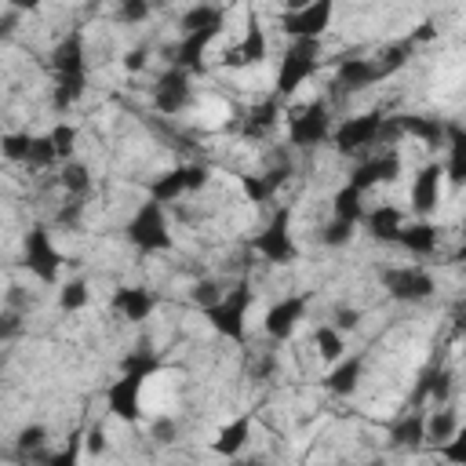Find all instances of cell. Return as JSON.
<instances>
[{"instance_id":"obj_20","label":"cell","mask_w":466,"mask_h":466,"mask_svg":"<svg viewBox=\"0 0 466 466\" xmlns=\"http://www.w3.org/2000/svg\"><path fill=\"white\" fill-rule=\"evenodd\" d=\"M397 244H400L404 251H411V255L426 258V255H433V251H437V226H433V222H426V218H419V222H404V226H400V233H397Z\"/></svg>"},{"instance_id":"obj_22","label":"cell","mask_w":466,"mask_h":466,"mask_svg":"<svg viewBox=\"0 0 466 466\" xmlns=\"http://www.w3.org/2000/svg\"><path fill=\"white\" fill-rule=\"evenodd\" d=\"M113 309L127 320H146L157 309V299L146 288H116L113 291Z\"/></svg>"},{"instance_id":"obj_10","label":"cell","mask_w":466,"mask_h":466,"mask_svg":"<svg viewBox=\"0 0 466 466\" xmlns=\"http://www.w3.org/2000/svg\"><path fill=\"white\" fill-rule=\"evenodd\" d=\"M382 284H386V291H390L393 299H400V302H422V299H430V295L437 291L433 277H430L422 266H393V269L382 273Z\"/></svg>"},{"instance_id":"obj_27","label":"cell","mask_w":466,"mask_h":466,"mask_svg":"<svg viewBox=\"0 0 466 466\" xmlns=\"http://www.w3.org/2000/svg\"><path fill=\"white\" fill-rule=\"evenodd\" d=\"M390 437H393L397 448H419V444H426V415H422V411H408V415L390 430Z\"/></svg>"},{"instance_id":"obj_5","label":"cell","mask_w":466,"mask_h":466,"mask_svg":"<svg viewBox=\"0 0 466 466\" xmlns=\"http://www.w3.org/2000/svg\"><path fill=\"white\" fill-rule=\"evenodd\" d=\"M328 138H331V113H328L324 98H317V102H309L288 116V142L291 146L313 149V146H324Z\"/></svg>"},{"instance_id":"obj_28","label":"cell","mask_w":466,"mask_h":466,"mask_svg":"<svg viewBox=\"0 0 466 466\" xmlns=\"http://www.w3.org/2000/svg\"><path fill=\"white\" fill-rule=\"evenodd\" d=\"M58 186L69 193V200H84L91 193V171H87V164L66 160L62 171H58Z\"/></svg>"},{"instance_id":"obj_45","label":"cell","mask_w":466,"mask_h":466,"mask_svg":"<svg viewBox=\"0 0 466 466\" xmlns=\"http://www.w3.org/2000/svg\"><path fill=\"white\" fill-rule=\"evenodd\" d=\"M80 441H84L87 455H98V451L106 448V433H102V426H91V430H87V433H84Z\"/></svg>"},{"instance_id":"obj_49","label":"cell","mask_w":466,"mask_h":466,"mask_svg":"<svg viewBox=\"0 0 466 466\" xmlns=\"http://www.w3.org/2000/svg\"><path fill=\"white\" fill-rule=\"evenodd\" d=\"M124 66H127V69H131V73H135V69H142V66H146V51H142V47H138V51H131V55H127V62H124Z\"/></svg>"},{"instance_id":"obj_7","label":"cell","mask_w":466,"mask_h":466,"mask_svg":"<svg viewBox=\"0 0 466 466\" xmlns=\"http://www.w3.org/2000/svg\"><path fill=\"white\" fill-rule=\"evenodd\" d=\"M255 251L266 258V262H295L299 258V248L291 240V208H280L273 211V218L266 222V229L255 237Z\"/></svg>"},{"instance_id":"obj_26","label":"cell","mask_w":466,"mask_h":466,"mask_svg":"<svg viewBox=\"0 0 466 466\" xmlns=\"http://www.w3.org/2000/svg\"><path fill=\"white\" fill-rule=\"evenodd\" d=\"M451 386H455L451 371H444V368L426 371V375H422V382H419V390H415V400H426V397H430L437 408H444V400L451 397Z\"/></svg>"},{"instance_id":"obj_39","label":"cell","mask_w":466,"mask_h":466,"mask_svg":"<svg viewBox=\"0 0 466 466\" xmlns=\"http://www.w3.org/2000/svg\"><path fill=\"white\" fill-rule=\"evenodd\" d=\"M51 149H55V157L58 160H69V153H73V142H76V127H69V124H58L51 135Z\"/></svg>"},{"instance_id":"obj_24","label":"cell","mask_w":466,"mask_h":466,"mask_svg":"<svg viewBox=\"0 0 466 466\" xmlns=\"http://www.w3.org/2000/svg\"><path fill=\"white\" fill-rule=\"evenodd\" d=\"M364 222H368V233L375 240H386V244H397V233L404 226V211L400 208H390V204H379L375 211H364Z\"/></svg>"},{"instance_id":"obj_36","label":"cell","mask_w":466,"mask_h":466,"mask_svg":"<svg viewBox=\"0 0 466 466\" xmlns=\"http://www.w3.org/2000/svg\"><path fill=\"white\" fill-rule=\"evenodd\" d=\"M313 342H317V350H320L324 360H342L346 342H342V331H335L331 324H320L317 335H313Z\"/></svg>"},{"instance_id":"obj_23","label":"cell","mask_w":466,"mask_h":466,"mask_svg":"<svg viewBox=\"0 0 466 466\" xmlns=\"http://www.w3.org/2000/svg\"><path fill=\"white\" fill-rule=\"evenodd\" d=\"M444 146H448V164H441L448 171V178L459 186L466 178V131L459 120H448V131H444Z\"/></svg>"},{"instance_id":"obj_8","label":"cell","mask_w":466,"mask_h":466,"mask_svg":"<svg viewBox=\"0 0 466 466\" xmlns=\"http://www.w3.org/2000/svg\"><path fill=\"white\" fill-rule=\"evenodd\" d=\"M62 262H66V258H62V251L55 248L51 229H47V226H33V229L25 233V266H29V273H36V280H44V284H55Z\"/></svg>"},{"instance_id":"obj_16","label":"cell","mask_w":466,"mask_h":466,"mask_svg":"<svg viewBox=\"0 0 466 466\" xmlns=\"http://www.w3.org/2000/svg\"><path fill=\"white\" fill-rule=\"evenodd\" d=\"M186 102H189V73H182V69L171 66V69L157 80V87H153V106H157L160 113L175 116L178 109H186Z\"/></svg>"},{"instance_id":"obj_38","label":"cell","mask_w":466,"mask_h":466,"mask_svg":"<svg viewBox=\"0 0 466 466\" xmlns=\"http://www.w3.org/2000/svg\"><path fill=\"white\" fill-rule=\"evenodd\" d=\"M44 444H47V430H44L40 422L22 426V433H18V455H33V451H40Z\"/></svg>"},{"instance_id":"obj_18","label":"cell","mask_w":466,"mask_h":466,"mask_svg":"<svg viewBox=\"0 0 466 466\" xmlns=\"http://www.w3.org/2000/svg\"><path fill=\"white\" fill-rule=\"evenodd\" d=\"M382 76H379V66H375V58H339V69H335V87L339 91H364V87H371V84H379Z\"/></svg>"},{"instance_id":"obj_44","label":"cell","mask_w":466,"mask_h":466,"mask_svg":"<svg viewBox=\"0 0 466 466\" xmlns=\"http://www.w3.org/2000/svg\"><path fill=\"white\" fill-rule=\"evenodd\" d=\"M218 299H222V291H218V284H215V280H200V284L193 288V302H197V306H204V309H208V306H215Z\"/></svg>"},{"instance_id":"obj_12","label":"cell","mask_w":466,"mask_h":466,"mask_svg":"<svg viewBox=\"0 0 466 466\" xmlns=\"http://www.w3.org/2000/svg\"><path fill=\"white\" fill-rule=\"evenodd\" d=\"M142 386H146V375H131L124 371L109 390H106V408L124 419V422H138L142 419Z\"/></svg>"},{"instance_id":"obj_37","label":"cell","mask_w":466,"mask_h":466,"mask_svg":"<svg viewBox=\"0 0 466 466\" xmlns=\"http://www.w3.org/2000/svg\"><path fill=\"white\" fill-rule=\"evenodd\" d=\"M353 229H357V226H350V222H342V218H331V222L320 229V244H328V248H342V244H350Z\"/></svg>"},{"instance_id":"obj_34","label":"cell","mask_w":466,"mask_h":466,"mask_svg":"<svg viewBox=\"0 0 466 466\" xmlns=\"http://www.w3.org/2000/svg\"><path fill=\"white\" fill-rule=\"evenodd\" d=\"M91 302V291H87V280H80V277H73V280H66L62 288H58V309H66V313H76V309H84Z\"/></svg>"},{"instance_id":"obj_4","label":"cell","mask_w":466,"mask_h":466,"mask_svg":"<svg viewBox=\"0 0 466 466\" xmlns=\"http://www.w3.org/2000/svg\"><path fill=\"white\" fill-rule=\"evenodd\" d=\"M127 240L138 248V251H167L171 248V233H167V218H164V208L157 204V200H146L135 215H131V222H127Z\"/></svg>"},{"instance_id":"obj_13","label":"cell","mask_w":466,"mask_h":466,"mask_svg":"<svg viewBox=\"0 0 466 466\" xmlns=\"http://www.w3.org/2000/svg\"><path fill=\"white\" fill-rule=\"evenodd\" d=\"M400 167H404V160H400V153H397V149H379L375 157H368L364 164H357V167H353L350 186H353L357 193H364V189H371V186L393 182V178L400 175Z\"/></svg>"},{"instance_id":"obj_11","label":"cell","mask_w":466,"mask_h":466,"mask_svg":"<svg viewBox=\"0 0 466 466\" xmlns=\"http://www.w3.org/2000/svg\"><path fill=\"white\" fill-rule=\"evenodd\" d=\"M331 0H317V4H306V7H295V11H288L284 18H280V25H284V33L291 36V40H320V33L328 29V22H331Z\"/></svg>"},{"instance_id":"obj_42","label":"cell","mask_w":466,"mask_h":466,"mask_svg":"<svg viewBox=\"0 0 466 466\" xmlns=\"http://www.w3.org/2000/svg\"><path fill=\"white\" fill-rule=\"evenodd\" d=\"M22 331V309H0V342H11Z\"/></svg>"},{"instance_id":"obj_29","label":"cell","mask_w":466,"mask_h":466,"mask_svg":"<svg viewBox=\"0 0 466 466\" xmlns=\"http://www.w3.org/2000/svg\"><path fill=\"white\" fill-rule=\"evenodd\" d=\"M284 175H288V167H277V171H266V175H244V197L251 204H266L277 193V186L284 182Z\"/></svg>"},{"instance_id":"obj_35","label":"cell","mask_w":466,"mask_h":466,"mask_svg":"<svg viewBox=\"0 0 466 466\" xmlns=\"http://www.w3.org/2000/svg\"><path fill=\"white\" fill-rule=\"evenodd\" d=\"M80 437H84V430H73L58 451H51V455L40 459V466H76V462H80V448H84Z\"/></svg>"},{"instance_id":"obj_19","label":"cell","mask_w":466,"mask_h":466,"mask_svg":"<svg viewBox=\"0 0 466 466\" xmlns=\"http://www.w3.org/2000/svg\"><path fill=\"white\" fill-rule=\"evenodd\" d=\"M397 120V131L400 135H411V138H419V142H426V146H444V131H448V124L444 120H437V116H419V113H404V116H393Z\"/></svg>"},{"instance_id":"obj_14","label":"cell","mask_w":466,"mask_h":466,"mask_svg":"<svg viewBox=\"0 0 466 466\" xmlns=\"http://www.w3.org/2000/svg\"><path fill=\"white\" fill-rule=\"evenodd\" d=\"M302 317H306V295H288V299H280V302H273V306L266 309L262 328H266L269 339L284 342V339L295 335V328H299Z\"/></svg>"},{"instance_id":"obj_51","label":"cell","mask_w":466,"mask_h":466,"mask_svg":"<svg viewBox=\"0 0 466 466\" xmlns=\"http://www.w3.org/2000/svg\"><path fill=\"white\" fill-rule=\"evenodd\" d=\"M437 466H448V462H437Z\"/></svg>"},{"instance_id":"obj_40","label":"cell","mask_w":466,"mask_h":466,"mask_svg":"<svg viewBox=\"0 0 466 466\" xmlns=\"http://www.w3.org/2000/svg\"><path fill=\"white\" fill-rule=\"evenodd\" d=\"M29 142H33V135H4V138H0V153H4L7 160L25 164V157H29Z\"/></svg>"},{"instance_id":"obj_15","label":"cell","mask_w":466,"mask_h":466,"mask_svg":"<svg viewBox=\"0 0 466 466\" xmlns=\"http://www.w3.org/2000/svg\"><path fill=\"white\" fill-rule=\"evenodd\" d=\"M441 175H444L441 160H430V164L419 167V175H415V182H411V193H408L415 215L426 218L430 211H437V204H441Z\"/></svg>"},{"instance_id":"obj_48","label":"cell","mask_w":466,"mask_h":466,"mask_svg":"<svg viewBox=\"0 0 466 466\" xmlns=\"http://www.w3.org/2000/svg\"><path fill=\"white\" fill-rule=\"evenodd\" d=\"M153 433H157V441H160V444H167V441L175 437V426H171V422H157V426H153Z\"/></svg>"},{"instance_id":"obj_46","label":"cell","mask_w":466,"mask_h":466,"mask_svg":"<svg viewBox=\"0 0 466 466\" xmlns=\"http://www.w3.org/2000/svg\"><path fill=\"white\" fill-rule=\"evenodd\" d=\"M357 320H360V309H339L335 313V331H346V328H357Z\"/></svg>"},{"instance_id":"obj_33","label":"cell","mask_w":466,"mask_h":466,"mask_svg":"<svg viewBox=\"0 0 466 466\" xmlns=\"http://www.w3.org/2000/svg\"><path fill=\"white\" fill-rule=\"evenodd\" d=\"M182 29L186 33H197V29H222V7L215 4H197L182 15Z\"/></svg>"},{"instance_id":"obj_43","label":"cell","mask_w":466,"mask_h":466,"mask_svg":"<svg viewBox=\"0 0 466 466\" xmlns=\"http://www.w3.org/2000/svg\"><path fill=\"white\" fill-rule=\"evenodd\" d=\"M116 18L120 22H146L149 18V4L146 0H127V4H120Z\"/></svg>"},{"instance_id":"obj_9","label":"cell","mask_w":466,"mask_h":466,"mask_svg":"<svg viewBox=\"0 0 466 466\" xmlns=\"http://www.w3.org/2000/svg\"><path fill=\"white\" fill-rule=\"evenodd\" d=\"M204 182H208V167L204 164H178V167H171V171H164V175H157L149 182V200H157L164 208L175 197H182L189 189H200Z\"/></svg>"},{"instance_id":"obj_6","label":"cell","mask_w":466,"mask_h":466,"mask_svg":"<svg viewBox=\"0 0 466 466\" xmlns=\"http://www.w3.org/2000/svg\"><path fill=\"white\" fill-rule=\"evenodd\" d=\"M248 306H251V288L248 284H237L233 291H222V299L215 306L204 309V317L211 320V328L233 342H244V317H248Z\"/></svg>"},{"instance_id":"obj_17","label":"cell","mask_w":466,"mask_h":466,"mask_svg":"<svg viewBox=\"0 0 466 466\" xmlns=\"http://www.w3.org/2000/svg\"><path fill=\"white\" fill-rule=\"evenodd\" d=\"M255 62H266V33L258 25L255 15H248V29H244V40L237 47H229L222 55V66H255Z\"/></svg>"},{"instance_id":"obj_31","label":"cell","mask_w":466,"mask_h":466,"mask_svg":"<svg viewBox=\"0 0 466 466\" xmlns=\"http://www.w3.org/2000/svg\"><path fill=\"white\" fill-rule=\"evenodd\" d=\"M277 116H280V102H277V98H266V102L251 106V113L244 116V135H251V138L266 135V131L277 124Z\"/></svg>"},{"instance_id":"obj_50","label":"cell","mask_w":466,"mask_h":466,"mask_svg":"<svg viewBox=\"0 0 466 466\" xmlns=\"http://www.w3.org/2000/svg\"><path fill=\"white\" fill-rule=\"evenodd\" d=\"M15 22H18V11H7V15L0 18V36H7V33L15 29Z\"/></svg>"},{"instance_id":"obj_41","label":"cell","mask_w":466,"mask_h":466,"mask_svg":"<svg viewBox=\"0 0 466 466\" xmlns=\"http://www.w3.org/2000/svg\"><path fill=\"white\" fill-rule=\"evenodd\" d=\"M437 455H444L448 466H466V433L459 430L455 437H448V441L437 448Z\"/></svg>"},{"instance_id":"obj_3","label":"cell","mask_w":466,"mask_h":466,"mask_svg":"<svg viewBox=\"0 0 466 466\" xmlns=\"http://www.w3.org/2000/svg\"><path fill=\"white\" fill-rule=\"evenodd\" d=\"M317 69H320V40H291L277 69V95H291Z\"/></svg>"},{"instance_id":"obj_25","label":"cell","mask_w":466,"mask_h":466,"mask_svg":"<svg viewBox=\"0 0 466 466\" xmlns=\"http://www.w3.org/2000/svg\"><path fill=\"white\" fill-rule=\"evenodd\" d=\"M360 371H364V353H353V357L339 360V368L324 379V386L331 393H339V397H350L357 390V382H360Z\"/></svg>"},{"instance_id":"obj_30","label":"cell","mask_w":466,"mask_h":466,"mask_svg":"<svg viewBox=\"0 0 466 466\" xmlns=\"http://www.w3.org/2000/svg\"><path fill=\"white\" fill-rule=\"evenodd\" d=\"M455 433H459V415L451 408H433V415H426V444L441 448Z\"/></svg>"},{"instance_id":"obj_1","label":"cell","mask_w":466,"mask_h":466,"mask_svg":"<svg viewBox=\"0 0 466 466\" xmlns=\"http://www.w3.org/2000/svg\"><path fill=\"white\" fill-rule=\"evenodd\" d=\"M51 69H55V106L76 102L87 87V51H84V33L80 29H69L55 44Z\"/></svg>"},{"instance_id":"obj_32","label":"cell","mask_w":466,"mask_h":466,"mask_svg":"<svg viewBox=\"0 0 466 466\" xmlns=\"http://www.w3.org/2000/svg\"><path fill=\"white\" fill-rule=\"evenodd\" d=\"M360 197H364V193H357V189L346 182V186H342V189L331 197V211H335L331 218H342V222L357 226V222L364 218V204H360Z\"/></svg>"},{"instance_id":"obj_21","label":"cell","mask_w":466,"mask_h":466,"mask_svg":"<svg viewBox=\"0 0 466 466\" xmlns=\"http://www.w3.org/2000/svg\"><path fill=\"white\" fill-rule=\"evenodd\" d=\"M248 441H251V415H237L233 422H226V426L218 430V437L211 441V448H215V455H222V459H237Z\"/></svg>"},{"instance_id":"obj_47","label":"cell","mask_w":466,"mask_h":466,"mask_svg":"<svg viewBox=\"0 0 466 466\" xmlns=\"http://www.w3.org/2000/svg\"><path fill=\"white\" fill-rule=\"evenodd\" d=\"M76 215H80V200H69V204L58 211V226H73Z\"/></svg>"},{"instance_id":"obj_2","label":"cell","mask_w":466,"mask_h":466,"mask_svg":"<svg viewBox=\"0 0 466 466\" xmlns=\"http://www.w3.org/2000/svg\"><path fill=\"white\" fill-rule=\"evenodd\" d=\"M397 120L393 116H382L379 109L375 113H360V116H346L339 127H331V142L339 153H360V149H371V146H386L397 138Z\"/></svg>"}]
</instances>
